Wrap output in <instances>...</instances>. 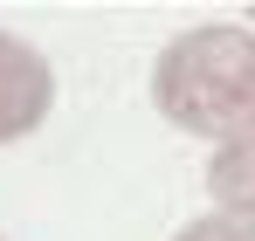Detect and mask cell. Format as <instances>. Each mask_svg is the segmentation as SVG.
Here are the masks:
<instances>
[{
	"label": "cell",
	"instance_id": "cell-1",
	"mask_svg": "<svg viewBox=\"0 0 255 241\" xmlns=\"http://www.w3.org/2000/svg\"><path fill=\"white\" fill-rule=\"evenodd\" d=\"M152 104L193 138H255V35L249 28H186L152 62Z\"/></svg>",
	"mask_w": 255,
	"mask_h": 241
},
{
	"label": "cell",
	"instance_id": "cell-2",
	"mask_svg": "<svg viewBox=\"0 0 255 241\" xmlns=\"http://www.w3.org/2000/svg\"><path fill=\"white\" fill-rule=\"evenodd\" d=\"M55 111V69L35 55V41L0 35V145L35 138Z\"/></svg>",
	"mask_w": 255,
	"mask_h": 241
},
{
	"label": "cell",
	"instance_id": "cell-3",
	"mask_svg": "<svg viewBox=\"0 0 255 241\" xmlns=\"http://www.w3.org/2000/svg\"><path fill=\"white\" fill-rule=\"evenodd\" d=\"M207 193H214L221 214H255V138L221 145L207 159Z\"/></svg>",
	"mask_w": 255,
	"mask_h": 241
},
{
	"label": "cell",
	"instance_id": "cell-4",
	"mask_svg": "<svg viewBox=\"0 0 255 241\" xmlns=\"http://www.w3.org/2000/svg\"><path fill=\"white\" fill-rule=\"evenodd\" d=\"M172 241H255V214H200Z\"/></svg>",
	"mask_w": 255,
	"mask_h": 241
}]
</instances>
